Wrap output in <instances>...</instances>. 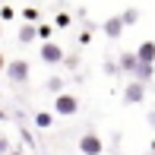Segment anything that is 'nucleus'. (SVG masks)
Wrapping results in <instances>:
<instances>
[{
	"label": "nucleus",
	"mask_w": 155,
	"mask_h": 155,
	"mask_svg": "<svg viewBox=\"0 0 155 155\" xmlns=\"http://www.w3.org/2000/svg\"><path fill=\"white\" fill-rule=\"evenodd\" d=\"M6 155H25L22 149H10V152H6Z\"/></svg>",
	"instance_id": "21"
},
{
	"label": "nucleus",
	"mask_w": 155,
	"mask_h": 155,
	"mask_svg": "<svg viewBox=\"0 0 155 155\" xmlns=\"http://www.w3.org/2000/svg\"><path fill=\"white\" fill-rule=\"evenodd\" d=\"M51 124H54L51 111H38V114H35V127H38V130H51Z\"/></svg>",
	"instance_id": "10"
},
{
	"label": "nucleus",
	"mask_w": 155,
	"mask_h": 155,
	"mask_svg": "<svg viewBox=\"0 0 155 155\" xmlns=\"http://www.w3.org/2000/svg\"><path fill=\"white\" fill-rule=\"evenodd\" d=\"M0 120H6V114H3V111H0Z\"/></svg>",
	"instance_id": "22"
},
{
	"label": "nucleus",
	"mask_w": 155,
	"mask_h": 155,
	"mask_svg": "<svg viewBox=\"0 0 155 155\" xmlns=\"http://www.w3.org/2000/svg\"><path fill=\"white\" fill-rule=\"evenodd\" d=\"M54 25H60V29H67V25H70V16H67V13H57V22H54Z\"/></svg>",
	"instance_id": "17"
},
{
	"label": "nucleus",
	"mask_w": 155,
	"mask_h": 155,
	"mask_svg": "<svg viewBox=\"0 0 155 155\" xmlns=\"http://www.w3.org/2000/svg\"><path fill=\"white\" fill-rule=\"evenodd\" d=\"M152 76H155V63H139V60H136V67H133V79L146 86Z\"/></svg>",
	"instance_id": "7"
},
{
	"label": "nucleus",
	"mask_w": 155,
	"mask_h": 155,
	"mask_svg": "<svg viewBox=\"0 0 155 155\" xmlns=\"http://www.w3.org/2000/svg\"><path fill=\"white\" fill-rule=\"evenodd\" d=\"M19 41H22V45H32V41H35V25L25 22L22 29H19Z\"/></svg>",
	"instance_id": "14"
},
{
	"label": "nucleus",
	"mask_w": 155,
	"mask_h": 155,
	"mask_svg": "<svg viewBox=\"0 0 155 155\" xmlns=\"http://www.w3.org/2000/svg\"><path fill=\"white\" fill-rule=\"evenodd\" d=\"M3 67H6V54L0 51V73H3Z\"/></svg>",
	"instance_id": "20"
},
{
	"label": "nucleus",
	"mask_w": 155,
	"mask_h": 155,
	"mask_svg": "<svg viewBox=\"0 0 155 155\" xmlns=\"http://www.w3.org/2000/svg\"><path fill=\"white\" fill-rule=\"evenodd\" d=\"M104 152V139L98 136V133H82L79 136V155H101Z\"/></svg>",
	"instance_id": "3"
},
{
	"label": "nucleus",
	"mask_w": 155,
	"mask_h": 155,
	"mask_svg": "<svg viewBox=\"0 0 155 155\" xmlns=\"http://www.w3.org/2000/svg\"><path fill=\"white\" fill-rule=\"evenodd\" d=\"M101 32L108 35V38H120V35H124V22H120L117 16H108V19H104V25H101Z\"/></svg>",
	"instance_id": "8"
},
{
	"label": "nucleus",
	"mask_w": 155,
	"mask_h": 155,
	"mask_svg": "<svg viewBox=\"0 0 155 155\" xmlns=\"http://www.w3.org/2000/svg\"><path fill=\"white\" fill-rule=\"evenodd\" d=\"M133 57L139 63H155V41H143V45L133 51Z\"/></svg>",
	"instance_id": "6"
},
{
	"label": "nucleus",
	"mask_w": 155,
	"mask_h": 155,
	"mask_svg": "<svg viewBox=\"0 0 155 155\" xmlns=\"http://www.w3.org/2000/svg\"><path fill=\"white\" fill-rule=\"evenodd\" d=\"M41 60L45 63H60L63 60V48L54 45V41H45V45H41Z\"/></svg>",
	"instance_id": "5"
},
{
	"label": "nucleus",
	"mask_w": 155,
	"mask_h": 155,
	"mask_svg": "<svg viewBox=\"0 0 155 155\" xmlns=\"http://www.w3.org/2000/svg\"><path fill=\"white\" fill-rule=\"evenodd\" d=\"M45 89H48L51 95H60V92H63V79H60V76H51V79L45 82Z\"/></svg>",
	"instance_id": "13"
},
{
	"label": "nucleus",
	"mask_w": 155,
	"mask_h": 155,
	"mask_svg": "<svg viewBox=\"0 0 155 155\" xmlns=\"http://www.w3.org/2000/svg\"><path fill=\"white\" fill-rule=\"evenodd\" d=\"M143 101H146V86L136 82V79H130L124 86V104H143Z\"/></svg>",
	"instance_id": "4"
},
{
	"label": "nucleus",
	"mask_w": 155,
	"mask_h": 155,
	"mask_svg": "<svg viewBox=\"0 0 155 155\" xmlns=\"http://www.w3.org/2000/svg\"><path fill=\"white\" fill-rule=\"evenodd\" d=\"M146 120H149V127H152V130H155V108L149 111V114H146Z\"/></svg>",
	"instance_id": "19"
},
{
	"label": "nucleus",
	"mask_w": 155,
	"mask_h": 155,
	"mask_svg": "<svg viewBox=\"0 0 155 155\" xmlns=\"http://www.w3.org/2000/svg\"><path fill=\"white\" fill-rule=\"evenodd\" d=\"M76 111H79V98H76V95H67V92L54 95V114H60V117H73Z\"/></svg>",
	"instance_id": "2"
},
{
	"label": "nucleus",
	"mask_w": 155,
	"mask_h": 155,
	"mask_svg": "<svg viewBox=\"0 0 155 155\" xmlns=\"http://www.w3.org/2000/svg\"><path fill=\"white\" fill-rule=\"evenodd\" d=\"M117 19L124 22V29H127V25H136V22H139V10H133V6H127V10H124L120 16H117Z\"/></svg>",
	"instance_id": "11"
},
{
	"label": "nucleus",
	"mask_w": 155,
	"mask_h": 155,
	"mask_svg": "<svg viewBox=\"0 0 155 155\" xmlns=\"http://www.w3.org/2000/svg\"><path fill=\"white\" fill-rule=\"evenodd\" d=\"M10 152V143H6V136H0V155H6Z\"/></svg>",
	"instance_id": "18"
},
{
	"label": "nucleus",
	"mask_w": 155,
	"mask_h": 155,
	"mask_svg": "<svg viewBox=\"0 0 155 155\" xmlns=\"http://www.w3.org/2000/svg\"><path fill=\"white\" fill-rule=\"evenodd\" d=\"M152 155H155V139H152Z\"/></svg>",
	"instance_id": "23"
},
{
	"label": "nucleus",
	"mask_w": 155,
	"mask_h": 155,
	"mask_svg": "<svg viewBox=\"0 0 155 155\" xmlns=\"http://www.w3.org/2000/svg\"><path fill=\"white\" fill-rule=\"evenodd\" d=\"M0 35H3V29H0Z\"/></svg>",
	"instance_id": "24"
},
{
	"label": "nucleus",
	"mask_w": 155,
	"mask_h": 155,
	"mask_svg": "<svg viewBox=\"0 0 155 155\" xmlns=\"http://www.w3.org/2000/svg\"><path fill=\"white\" fill-rule=\"evenodd\" d=\"M133 67H136V57H133V51H124L120 57H117V70H120V73H133Z\"/></svg>",
	"instance_id": "9"
},
{
	"label": "nucleus",
	"mask_w": 155,
	"mask_h": 155,
	"mask_svg": "<svg viewBox=\"0 0 155 155\" xmlns=\"http://www.w3.org/2000/svg\"><path fill=\"white\" fill-rule=\"evenodd\" d=\"M51 35H54V25L35 22V38H41V41H51Z\"/></svg>",
	"instance_id": "12"
},
{
	"label": "nucleus",
	"mask_w": 155,
	"mask_h": 155,
	"mask_svg": "<svg viewBox=\"0 0 155 155\" xmlns=\"http://www.w3.org/2000/svg\"><path fill=\"white\" fill-rule=\"evenodd\" d=\"M6 79L10 82H16V86H22V82H29L32 79V67H29V60H22V57H16V60H6Z\"/></svg>",
	"instance_id": "1"
},
{
	"label": "nucleus",
	"mask_w": 155,
	"mask_h": 155,
	"mask_svg": "<svg viewBox=\"0 0 155 155\" xmlns=\"http://www.w3.org/2000/svg\"><path fill=\"white\" fill-rule=\"evenodd\" d=\"M22 16H25V22H29V25L38 22V10H35V6H25V10H22Z\"/></svg>",
	"instance_id": "15"
},
{
	"label": "nucleus",
	"mask_w": 155,
	"mask_h": 155,
	"mask_svg": "<svg viewBox=\"0 0 155 155\" xmlns=\"http://www.w3.org/2000/svg\"><path fill=\"white\" fill-rule=\"evenodd\" d=\"M13 16H16V10H13V6H6V3L0 6V19H3V22H10Z\"/></svg>",
	"instance_id": "16"
}]
</instances>
